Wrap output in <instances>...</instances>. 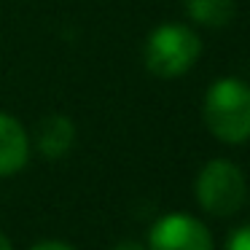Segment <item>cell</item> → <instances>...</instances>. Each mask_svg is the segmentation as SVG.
Instances as JSON below:
<instances>
[{"label": "cell", "instance_id": "obj_10", "mask_svg": "<svg viewBox=\"0 0 250 250\" xmlns=\"http://www.w3.org/2000/svg\"><path fill=\"white\" fill-rule=\"evenodd\" d=\"M113 250H148V248H143V245H137V242H121V245H116Z\"/></svg>", "mask_w": 250, "mask_h": 250}, {"label": "cell", "instance_id": "obj_1", "mask_svg": "<svg viewBox=\"0 0 250 250\" xmlns=\"http://www.w3.org/2000/svg\"><path fill=\"white\" fill-rule=\"evenodd\" d=\"M205 124L221 143L239 146L250 140V83L221 78L205 94Z\"/></svg>", "mask_w": 250, "mask_h": 250}, {"label": "cell", "instance_id": "obj_8", "mask_svg": "<svg viewBox=\"0 0 250 250\" xmlns=\"http://www.w3.org/2000/svg\"><path fill=\"white\" fill-rule=\"evenodd\" d=\"M223 250H250V223L248 226H239L237 231L226 239V248Z\"/></svg>", "mask_w": 250, "mask_h": 250}, {"label": "cell", "instance_id": "obj_7", "mask_svg": "<svg viewBox=\"0 0 250 250\" xmlns=\"http://www.w3.org/2000/svg\"><path fill=\"white\" fill-rule=\"evenodd\" d=\"M186 14L191 22L207 30H223L237 17V3L234 0H183Z\"/></svg>", "mask_w": 250, "mask_h": 250}, {"label": "cell", "instance_id": "obj_9", "mask_svg": "<svg viewBox=\"0 0 250 250\" xmlns=\"http://www.w3.org/2000/svg\"><path fill=\"white\" fill-rule=\"evenodd\" d=\"M30 250H76V248H70V245H65V242H38Z\"/></svg>", "mask_w": 250, "mask_h": 250}, {"label": "cell", "instance_id": "obj_5", "mask_svg": "<svg viewBox=\"0 0 250 250\" xmlns=\"http://www.w3.org/2000/svg\"><path fill=\"white\" fill-rule=\"evenodd\" d=\"M30 159V137L14 116L0 113V178L17 175Z\"/></svg>", "mask_w": 250, "mask_h": 250}, {"label": "cell", "instance_id": "obj_3", "mask_svg": "<svg viewBox=\"0 0 250 250\" xmlns=\"http://www.w3.org/2000/svg\"><path fill=\"white\" fill-rule=\"evenodd\" d=\"M194 194L205 212H210L215 218H229L245 205L248 183H245L242 169L234 162L212 159L196 175Z\"/></svg>", "mask_w": 250, "mask_h": 250}, {"label": "cell", "instance_id": "obj_11", "mask_svg": "<svg viewBox=\"0 0 250 250\" xmlns=\"http://www.w3.org/2000/svg\"><path fill=\"white\" fill-rule=\"evenodd\" d=\"M0 250H14V248H11V242H8V237H6L3 231H0Z\"/></svg>", "mask_w": 250, "mask_h": 250}, {"label": "cell", "instance_id": "obj_6", "mask_svg": "<svg viewBox=\"0 0 250 250\" xmlns=\"http://www.w3.org/2000/svg\"><path fill=\"white\" fill-rule=\"evenodd\" d=\"M35 143L46 159H62L76 143V124L62 113L46 116L35 129Z\"/></svg>", "mask_w": 250, "mask_h": 250}, {"label": "cell", "instance_id": "obj_4", "mask_svg": "<svg viewBox=\"0 0 250 250\" xmlns=\"http://www.w3.org/2000/svg\"><path fill=\"white\" fill-rule=\"evenodd\" d=\"M212 234L202 221L186 212L159 218L148 237V250H212Z\"/></svg>", "mask_w": 250, "mask_h": 250}, {"label": "cell", "instance_id": "obj_2", "mask_svg": "<svg viewBox=\"0 0 250 250\" xmlns=\"http://www.w3.org/2000/svg\"><path fill=\"white\" fill-rule=\"evenodd\" d=\"M202 54V41L188 24L167 22L156 27L146 41L143 62L148 73L159 78H178L194 67Z\"/></svg>", "mask_w": 250, "mask_h": 250}]
</instances>
